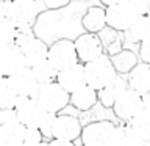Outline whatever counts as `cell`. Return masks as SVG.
I'll list each match as a JSON object with an SVG mask.
<instances>
[{
    "mask_svg": "<svg viewBox=\"0 0 150 146\" xmlns=\"http://www.w3.org/2000/svg\"><path fill=\"white\" fill-rule=\"evenodd\" d=\"M14 113H16L17 121L25 127L39 129L42 135L49 137L50 124L55 115H52L44 107L38 102L36 97H22L17 96L14 104Z\"/></svg>",
    "mask_w": 150,
    "mask_h": 146,
    "instance_id": "obj_1",
    "label": "cell"
},
{
    "mask_svg": "<svg viewBox=\"0 0 150 146\" xmlns=\"http://www.w3.org/2000/svg\"><path fill=\"white\" fill-rule=\"evenodd\" d=\"M14 44H16L23 54L27 68H31V66L47 60L49 44H47L42 38H38L35 33H33V30H17Z\"/></svg>",
    "mask_w": 150,
    "mask_h": 146,
    "instance_id": "obj_2",
    "label": "cell"
},
{
    "mask_svg": "<svg viewBox=\"0 0 150 146\" xmlns=\"http://www.w3.org/2000/svg\"><path fill=\"white\" fill-rule=\"evenodd\" d=\"M42 11H45V8L41 0H11L9 21L17 30H33Z\"/></svg>",
    "mask_w": 150,
    "mask_h": 146,
    "instance_id": "obj_3",
    "label": "cell"
},
{
    "mask_svg": "<svg viewBox=\"0 0 150 146\" xmlns=\"http://www.w3.org/2000/svg\"><path fill=\"white\" fill-rule=\"evenodd\" d=\"M84 80L86 85L94 88L96 91L106 87L112 79L117 75L114 66L111 63V58L106 54L100 55L98 58L84 63Z\"/></svg>",
    "mask_w": 150,
    "mask_h": 146,
    "instance_id": "obj_4",
    "label": "cell"
},
{
    "mask_svg": "<svg viewBox=\"0 0 150 146\" xmlns=\"http://www.w3.org/2000/svg\"><path fill=\"white\" fill-rule=\"evenodd\" d=\"M47 61L56 69V72L80 63L72 38H58L49 44Z\"/></svg>",
    "mask_w": 150,
    "mask_h": 146,
    "instance_id": "obj_5",
    "label": "cell"
},
{
    "mask_svg": "<svg viewBox=\"0 0 150 146\" xmlns=\"http://www.w3.org/2000/svg\"><path fill=\"white\" fill-rule=\"evenodd\" d=\"M36 99L52 115H58L69 105V93L64 91L56 82L39 85Z\"/></svg>",
    "mask_w": 150,
    "mask_h": 146,
    "instance_id": "obj_6",
    "label": "cell"
},
{
    "mask_svg": "<svg viewBox=\"0 0 150 146\" xmlns=\"http://www.w3.org/2000/svg\"><path fill=\"white\" fill-rule=\"evenodd\" d=\"M144 104H145V96L139 94L138 91H134V89L127 88L119 96V99L114 102V105L111 107V110L119 121L128 122L130 120H133V118L142 110Z\"/></svg>",
    "mask_w": 150,
    "mask_h": 146,
    "instance_id": "obj_7",
    "label": "cell"
},
{
    "mask_svg": "<svg viewBox=\"0 0 150 146\" xmlns=\"http://www.w3.org/2000/svg\"><path fill=\"white\" fill-rule=\"evenodd\" d=\"M136 17H139V14L125 0L117 2L114 5H110V6H105L106 27H110L119 33H125L128 30Z\"/></svg>",
    "mask_w": 150,
    "mask_h": 146,
    "instance_id": "obj_8",
    "label": "cell"
},
{
    "mask_svg": "<svg viewBox=\"0 0 150 146\" xmlns=\"http://www.w3.org/2000/svg\"><path fill=\"white\" fill-rule=\"evenodd\" d=\"M116 124L110 120H100L89 122L81 129L80 138L83 146H108Z\"/></svg>",
    "mask_w": 150,
    "mask_h": 146,
    "instance_id": "obj_9",
    "label": "cell"
},
{
    "mask_svg": "<svg viewBox=\"0 0 150 146\" xmlns=\"http://www.w3.org/2000/svg\"><path fill=\"white\" fill-rule=\"evenodd\" d=\"M81 122L77 116L72 115H55L50 124L49 137L55 140H66V141H75L80 138L81 134Z\"/></svg>",
    "mask_w": 150,
    "mask_h": 146,
    "instance_id": "obj_10",
    "label": "cell"
},
{
    "mask_svg": "<svg viewBox=\"0 0 150 146\" xmlns=\"http://www.w3.org/2000/svg\"><path fill=\"white\" fill-rule=\"evenodd\" d=\"M74 44H75V50H77L78 61L83 64L105 54L100 38L96 33H86V31L80 33L74 39Z\"/></svg>",
    "mask_w": 150,
    "mask_h": 146,
    "instance_id": "obj_11",
    "label": "cell"
},
{
    "mask_svg": "<svg viewBox=\"0 0 150 146\" xmlns=\"http://www.w3.org/2000/svg\"><path fill=\"white\" fill-rule=\"evenodd\" d=\"M8 83L13 88V91L16 93V96L22 97H36L38 89H39V83L35 79L30 68H22L21 71L14 72L13 75H9Z\"/></svg>",
    "mask_w": 150,
    "mask_h": 146,
    "instance_id": "obj_12",
    "label": "cell"
},
{
    "mask_svg": "<svg viewBox=\"0 0 150 146\" xmlns=\"http://www.w3.org/2000/svg\"><path fill=\"white\" fill-rule=\"evenodd\" d=\"M25 66L23 54L16 44L0 46V72L3 77H9Z\"/></svg>",
    "mask_w": 150,
    "mask_h": 146,
    "instance_id": "obj_13",
    "label": "cell"
},
{
    "mask_svg": "<svg viewBox=\"0 0 150 146\" xmlns=\"http://www.w3.org/2000/svg\"><path fill=\"white\" fill-rule=\"evenodd\" d=\"M55 82L58 83L64 91H67L69 94L74 93L75 89H78L80 87H83V85H86L83 63H77V64L70 66L67 69L58 71Z\"/></svg>",
    "mask_w": 150,
    "mask_h": 146,
    "instance_id": "obj_14",
    "label": "cell"
},
{
    "mask_svg": "<svg viewBox=\"0 0 150 146\" xmlns=\"http://www.w3.org/2000/svg\"><path fill=\"white\" fill-rule=\"evenodd\" d=\"M127 77V85L130 89H134L142 96H147L150 91V64L139 61L133 69L130 71Z\"/></svg>",
    "mask_w": 150,
    "mask_h": 146,
    "instance_id": "obj_15",
    "label": "cell"
},
{
    "mask_svg": "<svg viewBox=\"0 0 150 146\" xmlns=\"http://www.w3.org/2000/svg\"><path fill=\"white\" fill-rule=\"evenodd\" d=\"M81 28L86 33H100L106 27V19H105V6L102 5H91L83 11L80 17Z\"/></svg>",
    "mask_w": 150,
    "mask_h": 146,
    "instance_id": "obj_16",
    "label": "cell"
},
{
    "mask_svg": "<svg viewBox=\"0 0 150 146\" xmlns=\"http://www.w3.org/2000/svg\"><path fill=\"white\" fill-rule=\"evenodd\" d=\"M127 88H128V85H127V77L117 74L106 87H103L102 89L97 91V97H98L100 105L105 107V108H111L114 105V102L119 99V96Z\"/></svg>",
    "mask_w": 150,
    "mask_h": 146,
    "instance_id": "obj_17",
    "label": "cell"
},
{
    "mask_svg": "<svg viewBox=\"0 0 150 146\" xmlns=\"http://www.w3.org/2000/svg\"><path fill=\"white\" fill-rule=\"evenodd\" d=\"M125 124L128 126L142 141L150 145V101L147 99V96H145V104H144L142 110H141L133 120L125 122Z\"/></svg>",
    "mask_w": 150,
    "mask_h": 146,
    "instance_id": "obj_18",
    "label": "cell"
},
{
    "mask_svg": "<svg viewBox=\"0 0 150 146\" xmlns=\"http://www.w3.org/2000/svg\"><path fill=\"white\" fill-rule=\"evenodd\" d=\"M25 126H22L17 120L3 122L0 126V146H22Z\"/></svg>",
    "mask_w": 150,
    "mask_h": 146,
    "instance_id": "obj_19",
    "label": "cell"
},
{
    "mask_svg": "<svg viewBox=\"0 0 150 146\" xmlns=\"http://www.w3.org/2000/svg\"><path fill=\"white\" fill-rule=\"evenodd\" d=\"M98 102L97 91L89 85H83L74 93L69 94V104L80 112H88Z\"/></svg>",
    "mask_w": 150,
    "mask_h": 146,
    "instance_id": "obj_20",
    "label": "cell"
},
{
    "mask_svg": "<svg viewBox=\"0 0 150 146\" xmlns=\"http://www.w3.org/2000/svg\"><path fill=\"white\" fill-rule=\"evenodd\" d=\"M110 58H111V63H112V66H114L116 72L119 75H127L136 64L139 63L138 54H136L134 50H131V49H127V47H124V49H122L120 52H117V54L111 55Z\"/></svg>",
    "mask_w": 150,
    "mask_h": 146,
    "instance_id": "obj_21",
    "label": "cell"
},
{
    "mask_svg": "<svg viewBox=\"0 0 150 146\" xmlns=\"http://www.w3.org/2000/svg\"><path fill=\"white\" fill-rule=\"evenodd\" d=\"M108 146H150L145 141H142L128 126L122 124V126H116L112 137L110 140Z\"/></svg>",
    "mask_w": 150,
    "mask_h": 146,
    "instance_id": "obj_22",
    "label": "cell"
},
{
    "mask_svg": "<svg viewBox=\"0 0 150 146\" xmlns=\"http://www.w3.org/2000/svg\"><path fill=\"white\" fill-rule=\"evenodd\" d=\"M125 33H127V38L124 41H127V42L138 44V42L144 41L145 38L150 36V16L149 14H144V16L136 17L134 22L131 24L130 28Z\"/></svg>",
    "mask_w": 150,
    "mask_h": 146,
    "instance_id": "obj_23",
    "label": "cell"
},
{
    "mask_svg": "<svg viewBox=\"0 0 150 146\" xmlns=\"http://www.w3.org/2000/svg\"><path fill=\"white\" fill-rule=\"evenodd\" d=\"M97 35L100 38L103 50L106 52L108 57L114 55V54H117V52H120L124 49V41H122L119 31L112 30L110 27H105L100 33H97Z\"/></svg>",
    "mask_w": 150,
    "mask_h": 146,
    "instance_id": "obj_24",
    "label": "cell"
},
{
    "mask_svg": "<svg viewBox=\"0 0 150 146\" xmlns=\"http://www.w3.org/2000/svg\"><path fill=\"white\" fill-rule=\"evenodd\" d=\"M31 72L35 75V79L38 80V83L42 85V83H50V82H55L56 79V69L52 66L47 60L41 61V63H38L35 66H31Z\"/></svg>",
    "mask_w": 150,
    "mask_h": 146,
    "instance_id": "obj_25",
    "label": "cell"
},
{
    "mask_svg": "<svg viewBox=\"0 0 150 146\" xmlns=\"http://www.w3.org/2000/svg\"><path fill=\"white\" fill-rule=\"evenodd\" d=\"M16 93L13 91V88L9 87L8 79L3 77L0 80V110H6V108H14L16 104Z\"/></svg>",
    "mask_w": 150,
    "mask_h": 146,
    "instance_id": "obj_26",
    "label": "cell"
},
{
    "mask_svg": "<svg viewBox=\"0 0 150 146\" xmlns=\"http://www.w3.org/2000/svg\"><path fill=\"white\" fill-rule=\"evenodd\" d=\"M17 28L13 25L9 19H0V46L14 44Z\"/></svg>",
    "mask_w": 150,
    "mask_h": 146,
    "instance_id": "obj_27",
    "label": "cell"
},
{
    "mask_svg": "<svg viewBox=\"0 0 150 146\" xmlns=\"http://www.w3.org/2000/svg\"><path fill=\"white\" fill-rule=\"evenodd\" d=\"M44 138L42 132L39 129L33 127H25V135H23V145L25 146H38Z\"/></svg>",
    "mask_w": 150,
    "mask_h": 146,
    "instance_id": "obj_28",
    "label": "cell"
},
{
    "mask_svg": "<svg viewBox=\"0 0 150 146\" xmlns=\"http://www.w3.org/2000/svg\"><path fill=\"white\" fill-rule=\"evenodd\" d=\"M138 57H139V61H144V63H149L150 64V36L139 42Z\"/></svg>",
    "mask_w": 150,
    "mask_h": 146,
    "instance_id": "obj_29",
    "label": "cell"
},
{
    "mask_svg": "<svg viewBox=\"0 0 150 146\" xmlns=\"http://www.w3.org/2000/svg\"><path fill=\"white\" fill-rule=\"evenodd\" d=\"M45 9L49 11H55V9H63L72 3V0H41Z\"/></svg>",
    "mask_w": 150,
    "mask_h": 146,
    "instance_id": "obj_30",
    "label": "cell"
},
{
    "mask_svg": "<svg viewBox=\"0 0 150 146\" xmlns=\"http://www.w3.org/2000/svg\"><path fill=\"white\" fill-rule=\"evenodd\" d=\"M127 3L130 5L131 8L134 9L136 13L139 14V16H144V14H149V11H150V8L145 5V2L144 0H125Z\"/></svg>",
    "mask_w": 150,
    "mask_h": 146,
    "instance_id": "obj_31",
    "label": "cell"
},
{
    "mask_svg": "<svg viewBox=\"0 0 150 146\" xmlns=\"http://www.w3.org/2000/svg\"><path fill=\"white\" fill-rule=\"evenodd\" d=\"M11 0H0V19H9Z\"/></svg>",
    "mask_w": 150,
    "mask_h": 146,
    "instance_id": "obj_32",
    "label": "cell"
},
{
    "mask_svg": "<svg viewBox=\"0 0 150 146\" xmlns=\"http://www.w3.org/2000/svg\"><path fill=\"white\" fill-rule=\"evenodd\" d=\"M47 146H75V141H66V140H55L52 138Z\"/></svg>",
    "mask_w": 150,
    "mask_h": 146,
    "instance_id": "obj_33",
    "label": "cell"
},
{
    "mask_svg": "<svg viewBox=\"0 0 150 146\" xmlns=\"http://www.w3.org/2000/svg\"><path fill=\"white\" fill-rule=\"evenodd\" d=\"M117 2H122V0H100L102 6H110V5H114Z\"/></svg>",
    "mask_w": 150,
    "mask_h": 146,
    "instance_id": "obj_34",
    "label": "cell"
},
{
    "mask_svg": "<svg viewBox=\"0 0 150 146\" xmlns=\"http://www.w3.org/2000/svg\"><path fill=\"white\" fill-rule=\"evenodd\" d=\"M72 2H75V3H80V5H83V3H88V2H91V0H72Z\"/></svg>",
    "mask_w": 150,
    "mask_h": 146,
    "instance_id": "obj_35",
    "label": "cell"
},
{
    "mask_svg": "<svg viewBox=\"0 0 150 146\" xmlns=\"http://www.w3.org/2000/svg\"><path fill=\"white\" fill-rule=\"evenodd\" d=\"M3 122V110H0V126H2Z\"/></svg>",
    "mask_w": 150,
    "mask_h": 146,
    "instance_id": "obj_36",
    "label": "cell"
},
{
    "mask_svg": "<svg viewBox=\"0 0 150 146\" xmlns=\"http://www.w3.org/2000/svg\"><path fill=\"white\" fill-rule=\"evenodd\" d=\"M144 2H145V5H147V6L150 8V0H144Z\"/></svg>",
    "mask_w": 150,
    "mask_h": 146,
    "instance_id": "obj_37",
    "label": "cell"
},
{
    "mask_svg": "<svg viewBox=\"0 0 150 146\" xmlns=\"http://www.w3.org/2000/svg\"><path fill=\"white\" fill-rule=\"evenodd\" d=\"M38 146H47V143H44V141H41V143L38 145Z\"/></svg>",
    "mask_w": 150,
    "mask_h": 146,
    "instance_id": "obj_38",
    "label": "cell"
},
{
    "mask_svg": "<svg viewBox=\"0 0 150 146\" xmlns=\"http://www.w3.org/2000/svg\"><path fill=\"white\" fill-rule=\"evenodd\" d=\"M147 99H149V101H150V91H149V94H147Z\"/></svg>",
    "mask_w": 150,
    "mask_h": 146,
    "instance_id": "obj_39",
    "label": "cell"
},
{
    "mask_svg": "<svg viewBox=\"0 0 150 146\" xmlns=\"http://www.w3.org/2000/svg\"><path fill=\"white\" fill-rule=\"evenodd\" d=\"M3 79V75H2V72H0V80H2Z\"/></svg>",
    "mask_w": 150,
    "mask_h": 146,
    "instance_id": "obj_40",
    "label": "cell"
},
{
    "mask_svg": "<svg viewBox=\"0 0 150 146\" xmlns=\"http://www.w3.org/2000/svg\"><path fill=\"white\" fill-rule=\"evenodd\" d=\"M149 16H150V11H149Z\"/></svg>",
    "mask_w": 150,
    "mask_h": 146,
    "instance_id": "obj_41",
    "label": "cell"
},
{
    "mask_svg": "<svg viewBox=\"0 0 150 146\" xmlns=\"http://www.w3.org/2000/svg\"><path fill=\"white\" fill-rule=\"evenodd\" d=\"M22 146H25V145H22Z\"/></svg>",
    "mask_w": 150,
    "mask_h": 146,
    "instance_id": "obj_42",
    "label": "cell"
}]
</instances>
